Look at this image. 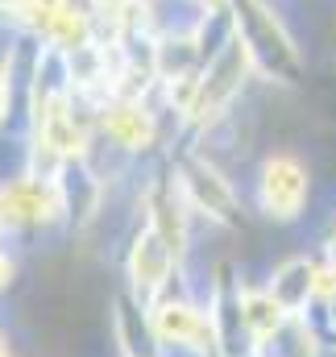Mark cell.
<instances>
[{"instance_id": "cell-1", "label": "cell", "mask_w": 336, "mask_h": 357, "mask_svg": "<svg viewBox=\"0 0 336 357\" xmlns=\"http://www.w3.org/2000/svg\"><path fill=\"white\" fill-rule=\"evenodd\" d=\"M233 4V25L241 46L250 50V63L270 79V84H287L295 88L303 75V59L291 42V33L282 29V21L270 13L266 0H229Z\"/></svg>"}, {"instance_id": "cell-2", "label": "cell", "mask_w": 336, "mask_h": 357, "mask_svg": "<svg viewBox=\"0 0 336 357\" xmlns=\"http://www.w3.org/2000/svg\"><path fill=\"white\" fill-rule=\"evenodd\" d=\"M250 67H253L250 50L241 46V38H229L224 50L212 59L208 75L199 79L195 100H191V108H187V121H195V125H212L216 116H224V108L233 104V96H237L241 84H245V71H250Z\"/></svg>"}, {"instance_id": "cell-3", "label": "cell", "mask_w": 336, "mask_h": 357, "mask_svg": "<svg viewBox=\"0 0 336 357\" xmlns=\"http://www.w3.org/2000/svg\"><path fill=\"white\" fill-rule=\"evenodd\" d=\"M261 212L270 220H295L307 199V167L291 154H274L261 167Z\"/></svg>"}, {"instance_id": "cell-4", "label": "cell", "mask_w": 336, "mask_h": 357, "mask_svg": "<svg viewBox=\"0 0 336 357\" xmlns=\"http://www.w3.org/2000/svg\"><path fill=\"white\" fill-rule=\"evenodd\" d=\"M63 212L54 178H17L0 187V225H50Z\"/></svg>"}, {"instance_id": "cell-5", "label": "cell", "mask_w": 336, "mask_h": 357, "mask_svg": "<svg viewBox=\"0 0 336 357\" xmlns=\"http://www.w3.org/2000/svg\"><path fill=\"white\" fill-rule=\"evenodd\" d=\"M25 21L33 33H42L59 50H84L87 46V17L75 0H25Z\"/></svg>"}, {"instance_id": "cell-6", "label": "cell", "mask_w": 336, "mask_h": 357, "mask_svg": "<svg viewBox=\"0 0 336 357\" xmlns=\"http://www.w3.org/2000/svg\"><path fill=\"white\" fill-rule=\"evenodd\" d=\"M178 183L195 212H204L208 220H220V225H237V195L220 171H212L208 162H187Z\"/></svg>"}, {"instance_id": "cell-7", "label": "cell", "mask_w": 336, "mask_h": 357, "mask_svg": "<svg viewBox=\"0 0 336 357\" xmlns=\"http://www.w3.org/2000/svg\"><path fill=\"white\" fill-rule=\"evenodd\" d=\"M174 258H178V254L162 241V233H158L154 225L142 229V237L133 241V254H129V278H133V291H137L142 299L158 295V287L170 278Z\"/></svg>"}, {"instance_id": "cell-8", "label": "cell", "mask_w": 336, "mask_h": 357, "mask_svg": "<svg viewBox=\"0 0 336 357\" xmlns=\"http://www.w3.org/2000/svg\"><path fill=\"white\" fill-rule=\"evenodd\" d=\"M154 333L167 345H191V349H199L212 337V320L195 303H183L178 299V303H162L154 312Z\"/></svg>"}, {"instance_id": "cell-9", "label": "cell", "mask_w": 336, "mask_h": 357, "mask_svg": "<svg viewBox=\"0 0 336 357\" xmlns=\"http://www.w3.org/2000/svg\"><path fill=\"white\" fill-rule=\"evenodd\" d=\"M100 125H104V133H108L121 150H146V146L154 142V116H150L137 100H116V104H108L104 116H100Z\"/></svg>"}, {"instance_id": "cell-10", "label": "cell", "mask_w": 336, "mask_h": 357, "mask_svg": "<svg viewBox=\"0 0 336 357\" xmlns=\"http://www.w3.org/2000/svg\"><path fill=\"white\" fill-rule=\"evenodd\" d=\"M270 295L282 303L287 316H295L312 295H316V266L307 258H291L274 270V282H270Z\"/></svg>"}, {"instance_id": "cell-11", "label": "cell", "mask_w": 336, "mask_h": 357, "mask_svg": "<svg viewBox=\"0 0 336 357\" xmlns=\"http://www.w3.org/2000/svg\"><path fill=\"white\" fill-rule=\"evenodd\" d=\"M8 282H13V262H8V258L0 254V291H4Z\"/></svg>"}, {"instance_id": "cell-12", "label": "cell", "mask_w": 336, "mask_h": 357, "mask_svg": "<svg viewBox=\"0 0 336 357\" xmlns=\"http://www.w3.org/2000/svg\"><path fill=\"white\" fill-rule=\"evenodd\" d=\"M191 4H199V8H208V13H220L229 0H191Z\"/></svg>"}, {"instance_id": "cell-13", "label": "cell", "mask_w": 336, "mask_h": 357, "mask_svg": "<svg viewBox=\"0 0 336 357\" xmlns=\"http://www.w3.org/2000/svg\"><path fill=\"white\" fill-rule=\"evenodd\" d=\"M4 104H8V88L0 84V116H4Z\"/></svg>"}, {"instance_id": "cell-14", "label": "cell", "mask_w": 336, "mask_h": 357, "mask_svg": "<svg viewBox=\"0 0 336 357\" xmlns=\"http://www.w3.org/2000/svg\"><path fill=\"white\" fill-rule=\"evenodd\" d=\"M25 0H0V8H21Z\"/></svg>"}, {"instance_id": "cell-15", "label": "cell", "mask_w": 336, "mask_h": 357, "mask_svg": "<svg viewBox=\"0 0 336 357\" xmlns=\"http://www.w3.org/2000/svg\"><path fill=\"white\" fill-rule=\"evenodd\" d=\"M0 357H4V337H0Z\"/></svg>"}]
</instances>
